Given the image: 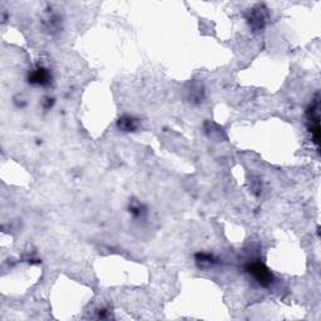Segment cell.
<instances>
[{"instance_id":"5b68a950","label":"cell","mask_w":321,"mask_h":321,"mask_svg":"<svg viewBox=\"0 0 321 321\" xmlns=\"http://www.w3.org/2000/svg\"><path fill=\"white\" fill-rule=\"evenodd\" d=\"M264 9H255V12H252V14H251L250 16V24L252 26L254 29H258V30H260V29L264 28V26H265V22H266V16L265 14H264Z\"/></svg>"},{"instance_id":"3957f363","label":"cell","mask_w":321,"mask_h":321,"mask_svg":"<svg viewBox=\"0 0 321 321\" xmlns=\"http://www.w3.org/2000/svg\"><path fill=\"white\" fill-rule=\"evenodd\" d=\"M28 79L32 84L44 87V86H48L50 83V73H49V70L46 68L38 66L29 73Z\"/></svg>"},{"instance_id":"8992f818","label":"cell","mask_w":321,"mask_h":321,"mask_svg":"<svg viewBox=\"0 0 321 321\" xmlns=\"http://www.w3.org/2000/svg\"><path fill=\"white\" fill-rule=\"evenodd\" d=\"M196 262L201 268H210L216 265L217 260L214 255H210V254H197Z\"/></svg>"},{"instance_id":"277c9868","label":"cell","mask_w":321,"mask_h":321,"mask_svg":"<svg viewBox=\"0 0 321 321\" xmlns=\"http://www.w3.org/2000/svg\"><path fill=\"white\" fill-rule=\"evenodd\" d=\"M118 128L122 132H134L138 128V120L132 116H123L118 120Z\"/></svg>"},{"instance_id":"6da1fadb","label":"cell","mask_w":321,"mask_h":321,"mask_svg":"<svg viewBox=\"0 0 321 321\" xmlns=\"http://www.w3.org/2000/svg\"><path fill=\"white\" fill-rule=\"evenodd\" d=\"M246 272L250 274L260 286L268 288L274 282V275L271 271L260 261H252L246 265Z\"/></svg>"},{"instance_id":"7a4b0ae2","label":"cell","mask_w":321,"mask_h":321,"mask_svg":"<svg viewBox=\"0 0 321 321\" xmlns=\"http://www.w3.org/2000/svg\"><path fill=\"white\" fill-rule=\"evenodd\" d=\"M318 120H320V117H318V100H316L308 110V130H310L316 146L318 144V136H320V122H318Z\"/></svg>"}]
</instances>
